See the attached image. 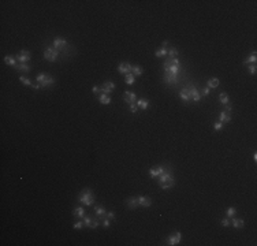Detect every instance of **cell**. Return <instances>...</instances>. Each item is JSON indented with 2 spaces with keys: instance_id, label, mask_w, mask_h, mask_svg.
Instances as JSON below:
<instances>
[{
  "instance_id": "1",
  "label": "cell",
  "mask_w": 257,
  "mask_h": 246,
  "mask_svg": "<svg viewBox=\"0 0 257 246\" xmlns=\"http://www.w3.org/2000/svg\"><path fill=\"white\" fill-rule=\"evenodd\" d=\"M164 67V78L163 82L167 85H172L178 82V77L181 73V62L178 58H167L163 64Z\"/></svg>"
},
{
  "instance_id": "2",
  "label": "cell",
  "mask_w": 257,
  "mask_h": 246,
  "mask_svg": "<svg viewBox=\"0 0 257 246\" xmlns=\"http://www.w3.org/2000/svg\"><path fill=\"white\" fill-rule=\"evenodd\" d=\"M179 97L182 99V101H185L186 104H188V102H190V101L198 102L200 99H201V95L198 93V90L196 89V86L188 85V86L183 88V89L179 92Z\"/></svg>"
},
{
  "instance_id": "3",
  "label": "cell",
  "mask_w": 257,
  "mask_h": 246,
  "mask_svg": "<svg viewBox=\"0 0 257 246\" xmlns=\"http://www.w3.org/2000/svg\"><path fill=\"white\" fill-rule=\"evenodd\" d=\"M157 179H159L160 187L164 189V190H168V189H171V187L175 186V181H174V177H172V172H171L170 168L164 170V172H163Z\"/></svg>"
},
{
  "instance_id": "4",
  "label": "cell",
  "mask_w": 257,
  "mask_h": 246,
  "mask_svg": "<svg viewBox=\"0 0 257 246\" xmlns=\"http://www.w3.org/2000/svg\"><path fill=\"white\" fill-rule=\"evenodd\" d=\"M78 201H80L81 204H85L86 207H92V205H95L96 196H95V193H93L90 189H85V190H82V192L80 193V196H78Z\"/></svg>"
},
{
  "instance_id": "5",
  "label": "cell",
  "mask_w": 257,
  "mask_h": 246,
  "mask_svg": "<svg viewBox=\"0 0 257 246\" xmlns=\"http://www.w3.org/2000/svg\"><path fill=\"white\" fill-rule=\"evenodd\" d=\"M58 56H59V51L55 48H47L44 51V58L48 62H56Z\"/></svg>"
},
{
  "instance_id": "6",
  "label": "cell",
  "mask_w": 257,
  "mask_h": 246,
  "mask_svg": "<svg viewBox=\"0 0 257 246\" xmlns=\"http://www.w3.org/2000/svg\"><path fill=\"white\" fill-rule=\"evenodd\" d=\"M84 220H85L86 227L92 228V230H95V228H97L99 226H100V220H99L97 218H92V216H85V218H84Z\"/></svg>"
},
{
  "instance_id": "7",
  "label": "cell",
  "mask_w": 257,
  "mask_h": 246,
  "mask_svg": "<svg viewBox=\"0 0 257 246\" xmlns=\"http://www.w3.org/2000/svg\"><path fill=\"white\" fill-rule=\"evenodd\" d=\"M30 56H32L30 52L26 51V49H22V51L19 52L15 58H17V60H18L19 63H28V62L30 60Z\"/></svg>"
},
{
  "instance_id": "8",
  "label": "cell",
  "mask_w": 257,
  "mask_h": 246,
  "mask_svg": "<svg viewBox=\"0 0 257 246\" xmlns=\"http://www.w3.org/2000/svg\"><path fill=\"white\" fill-rule=\"evenodd\" d=\"M95 213H96V218L99 220H103V219L107 218V209L103 207V205H96L95 207Z\"/></svg>"
},
{
  "instance_id": "9",
  "label": "cell",
  "mask_w": 257,
  "mask_h": 246,
  "mask_svg": "<svg viewBox=\"0 0 257 246\" xmlns=\"http://www.w3.org/2000/svg\"><path fill=\"white\" fill-rule=\"evenodd\" d=\"M100 90H101L103 95H110V93H112L114 90H115V84H114V82H110V81L104 82V84L101 85Z\"/></svg>"
},
{
  "instance_id": "10",
  "label": "cell",
  "mask_w": 257,
  "mask_h": 246,
  "mask_svg": "<svg viewBox=\"0 0 257 246\" xmlns=\"http://www.w3.org/2000/svg\"><path fill=\"white\" fill-rule=\"evenodd\" d=\"M181 238H182V234L179 233V231H177V233L174 234V235H170L167 239V245L170 246H174V245H178L181 242Z\"/></svg>"
},
{
  "instance_id": "11",
  "label": "cell",
  "mask_w": 257,
  "mask_h": 246,
  "mask_svg": "<svg viewBox=\"0 0 257 246\" xmlns=\"http://www.w3.org/2000/svg\"><path fill=\"white\" fill-rule=\"evenodd\" d=\"M137 200H138V204L142 208H149L152 205V198L148 197V196H140V197H137Z\"/></svg>"
},
{
  "instance_id": "12",
  "label": "cell",
  "mask_w": 257,
  "mask_h": 246,
  "mask_svg": "<svg viewBox=\"0 0 257 246\" xmlns=\"http://www.w3.org/2000/svg\"><path fill=\"white\" fill-rule=\"evenodd\" d=\"M131 69H133V66H131L130 63H127V62H123V63L119 64L118 67V71L121 73V74H128V73H131Z\"/></svg>"
},
{
  "instance_id": "13",
  "label": "cell",
  "mask_w": 257,
  "mask_h": 246,
  "mask_svg": "<svg viewBox=\"0 0 257 246\" xmlns=\"http://www.w3.org/2000/svg\"><path fill=\"white\" fill-rule=\"evenodd\" d=\"M123 100L127 102V104H134L137 102V95L133 92H125L123 93Z\"/></svg>"
},
{
  "instance_id": "14",
  "label": "cell",
  "mask_w": 257,
  "mask_h": 246,
  "mask_svg": "<svg viewBox=\"0 0 257 246\" xmlns=\"http://www.w3.org/2000/svg\"><path fill=\"white\" fill-rule=\"evenodd\" d=\"M67 45V41L64 39H60V37H56V39L54 40V47L55 49H58V51H62V49L66 48Z\"/></svg>"
},
{
  "instance_id": "15",
  "label": "cell",
  "mask_w": 257,
  "mask_h": 246,
  "mask_svg": "<svg viewBox=\"0 0 257 246\" xmlns=\"http://www.w3.org/2000/svg\"><path fill=\"white\" fill-rule=\"evenodd\" d=\"M126 207L128 208V209H137V208L140 207L137 197H130V198H127V200H126Z\"/></svg>"
},
{
  "instance_id": "16",
  "label": "cell",
  "mask_w": 257,
  "mask_h": 246,
  "mask_svg": "<svg viewBox=\"0 0 257 246\" xmlns=\"http://www.w3.org/2000/svg\"><path fill=\"white\" fill-rule=\"evenodd\" d=\"M163 172H164V167H155L149 170V175L152 178H159Z\"/></svg>"
},
{
  "instance_id": "17",
  "label": "cell",
  "mask_w": 257,
  "mask_h": 246,
  "mask_svg": "<svg viewBox=\"0 0 257 246\" xmlns=\"http://www.w3.org/2000/svg\"><path fill=\"white\" fill-rule=\"evenodd\" d=\"M73 216L74 218H78V219H84L85 218V209H84L82 207H77L74 208V211H73Z\"/></svg>"
},
{
  "instance_id": "18",
  "label": "cell",
  "mask_w": 257,
  "mask_h": 246,
  "mask_svg": "<svg viewBox=\"0 0 257 246\" xmlns=\"http://www.w3.org/2000/svg\"><path fill=\"white\" fill-rule=\"evenodd\" d=\"M15 69H17V71H19V73H30V70H32V67L29 66L28 63H18L15 66Z\"/></svg>"
},
{
  "instance_id": "19",
  "label": "cell",
  "mask_w": 257,
  "mask_h": 246,
  "mask_svg": "<svg viewBox=\"0 0 257 246\" xmlns=\"http://www.w3.org/2000/svg\"><path fill=\"white\" fill-rule=\"evenodd\" d=\"M54 82H55V78L54 77H51V75H48V77L44 80L41 84H40V86H41V89H45V88H48V86H51V85H54Z\"/></svg>"
},
{
  "instance_id": "20",
  "label": "cell",
  "mask_w": 257,
  "mask_h": 246,
  "mask_svg": "<svg viewBox=\"0 0 257 246\" xmlns=\"http://www.w3.org/2000/svg\"><path fill=\"white\" fill-rule=\"evenodd\" d=\"M231 121V116H230L229 112H224V111H222L220 114H219V122L222 123H229Z\"/></svg>"
},
{
  "instance_id": "21",
  "label": "cell",
  "mask_w": 257,
  "mask_h": 246,
  "mask_svg": "<svg viewBox=\"0 0 257 246\" xmlns=\"http://www.w3.org/2000/svg\"><path fill=\"white\" fill-rule=\"evenodd\" d=\"M4 62H6V64L13 66V67H15L17 64H18V63H17V62H18V60H17V58L13 56V55H7V56L4 58Z\"/></svg>"
},
{
  "instance_id": "22",
  "label": "cell",
  "mask_w": 257,
  "mask_h": 246,
  "mask_svg": "<svg viewBox=\"0 0 257 246\" xmlns=\"http://www.w3.org/2000/svg\"><path fill=\"white\" fill-rule=\"evenodd\" d=\"M137 105H138V108H141V110H147L148 107H149V101L147 100V99H137Z\"/></svg>"
},
{
  "instance_id": "23",
  "label": "cell",
  "mask_w": 257,
  "mask_h": 246,
  "mask_svg": "<svg viewBox=\"0 0 257 246\" xmlns=\"http://www.w3.org/2000/svg\"><path fill=\"white\" fill-rule=\"evenodd\" d=\"M256 60H257V54H256V51H253L252 55L248 56L246 59L244 60V64H245V66H248V64H250V63H256Z\"/></svg>"
},
{
  "instance_id": "24",
  "label": "cell",
  "mask_w": 257,
  "mask_h": 246,
  "mask_svg": "<svg viewBox=\"0 0 257 246\" xmlns=\"http://www.w3.org/2000/svg\"><path fill=\"white\" fill-rule=\"evenodd\" d=\"M230 223L234 226L235 228H242L245 226V223H244V220H242V219H237V218H234L233 220H230Z\"/></svg>"
},
{
  "instance_id": "25",
  "label": "cell",
  "mask_w": 257,
  "mask_h": 246,
  "mask_svg": "<svg viewBox=\"0 0 257 246\" xmlns=\"http://www.w3.org/2000/svg\"><path fill=\"white\" fill-rule=\"evenodd\" d=\"M219 84H220V82H219L218 78H209L208 80V88L209 89H216V88L219 86Z\"/></svg>"
},
{
  "instance_id": "26",
  "label": "cell",
  "mask_w": 257,
  "mask_h": 246,
  "mask_svg": "<svg viewBox=\"0 0 257 246\" xmlns=\"http://www.w3.org/2000/svg\"><path fill=\"white\" fill-rule=\"evenodd\" d=\"M142 73H144V70H142L141 66H133V69H131V74H133L134 77L142 75Z\"/></svg>"
},
{
  "instance_id": "27",
  "label": "cell",
  "mask_w": 257,
  "mask_h": 246,
  "mask_svg": "<svg viewBox=\"0 0 257 246\" xmlns=\"http://www.w3.org/2000/svg\"><path fill=\"white\" fill-rule=\"evenodd\" d=\"M99 100H100V102L103 105H108L111 102V97H110V95H101Z\"/></svg>"
},
{
  "instance_id": "28",
  "label": "cell",
  "mask_w": 257,
  "mask_h": 246,
  "mask_svg": "<svg viewBox=\"0 0 257 246\" xmlns=\"http://www.w3.org/2000/svg\"><path fill=\"white\" fill-rule=\"evenodd\" d=\"M134 81H136V77H134L131 73H128V74L125 75V82H126L127 85H133Z\"/></svg>"
},
{
  "instance_id": "29",
  "label": "cell",
  "mask_w": 257,
  "mask_h": 246,
  "mask_svg": "<svg viewBox=\"0 0 257 246\" xmlns=\"http://www.w3.org/2000/svg\"><path fill=\"white\" fill-rule=\"evenodd\" d=\"M219 100H220L222 104H229L230 102V97H229V95L227 93H220V96H219Z\"/></svg>"
},
{
  "instance_id": "30",
  "label": "cell",
  "mask_w": 257,
  "mask_h": 246,
  "mask_svg": "<svg viewBox=\"0 0 257 246\" xmlns=\"http://www.w3.org/2000/svg\"><path fill=\"white\" fill-rule=\"evenodd\" d=\"M19 81H21L23 85H26V86H32V85H33V82L29 80L28 77H23V75H19Z\"/></svg>"
},
{
  "instance_id": "31",
  "label": "cell",
  "mask_w": 257,
  "mask_h": 246,
  "mask_svg": "<svg viewBox=\"0 0 257 246\" xmlns=\"http://www.w3.org/2000/svg\"><path fill=\"white\" fill-rule=\"evenodd\" d=\"M85 220H84V219H81L80 222H77V223H74V226H73V227H74V230H81V228H84L85 227Z\"/></svg>"
},
{
  "instance_id": "32",
  "label": "cell",
  "mask_w": 257,
  "mask_h": 246,
  "mask_svg": "<svg viewBox=\"0 0 257 246\" xmlns=\"http://www.w3.org/2000/svg\"><path fill=\"white\" fill-rule=\"evenodd\" d=\"M167 54H168V51L166 48H160V49H157L155 55H156V58H162V56H166Z\"/></svg>"
},
{
  "instance_id": "33",
  "label": "cell",
  "mask_w": 257,
  "mask_h": 246,
  "mask_svg": "<svg viewBox=\"0 0 257 246\" xmlns=\"http://www.w3.org/2000/svg\"><path fill=\"white\" fill-rule=\"evenodd\" d=\"M235 213H237V209H235L234 207L227 208V211H226V216H227V218H233Z\"/></svg>"
},
{
  "instance_id": "34",
  "label": "cell",
  "mask_w": 257,
  "mask_h": 246,
  "mask_svg": "<svg viewBox=\"0 0 257 246\" xmlns=\"http://www.w3.org/2000/svg\"><path fill=\"white\" fill-rule=\"evenodd\" d=\"M168 58H177L178 56V49H175V48H171L170 51H168Z\"/></svg>"
},
{
  "instance_id": "35",
  "label": "cell",
  "mask_w": 257,
  "mask_h": 246,
  "mask_svg": "<svg viewBox=\"0 0 257 246\" xmlns=\"http://www.w3.org/2000/svg\"><path fill=\"white\" fill-rule=\"evenodd\" d=\"M256 71H257L256 64H255V63L249 64V73H250V74H252V75H255V74H256Z\"/></svg>"
},
{
  "instance_id": "36",
  "label": "cell",
  "mask_w": 257,
  "mask_h": 246,
  "mask_svg": "<svg viewBox=\"0 0 257 246\" xmlns=\"http://www.w3.org/2000/svg\"><path fill=\"white\" fill-rule=\"evenodd\" d=\"M220 224L223 226V227H229L230 226V218H224V219H222V222H220Z\"/></svg>"
},
{
  "instance_id": "37",
  "label": "cell",
  "mask_w": 257,
  "mask_h": 246,
  "mask_svg": "<svg viewBox=\"0 0 257 246\" xmlns=\"http://www.w3.org/2000/svg\"><path fill=\"white\" fill-rule=\"evenodd\" d=\"M140 108H138V105L134 102V104H130V112H133V114H136L137 111H138Z\"/></svg>"
},
{
  "instance_id": "38",
  "label": "cell",
  "mask_w": 257,
  "mask_h": 246,
  "mask_svg": "<svg viewBox=\"0 0 257 246\" xmlns=\"http://www.w3.org/2000/svg\"><path fill=\"white\" fill-rule=\"evenodd\" d=\"M101 224H103L106 228H108V227H110V224H111V220L108 218H106V219H103V220H101Z\"/></svg>"
},
{
  "instance_id": "39",
  "label": "cell",
  "mask_w": 257,
  "mask_h": 246,
  "mask_svg": "<svg viewBox=\"0 0 257 246\" xmlns=\"http://www.w3.org/2000/svg\"><path fill=\"white\" fill-rule=\"evenodd\" d=\"M222 127H223V123L222 122H216L215 125H214V129L216 131H219V130H222Z\"/></svg>"
},
{
  "instance_id": "40",
  "label": "cell",
  "mask_w": 257,
  "mask_h": 246,
  "mask_svg": "<svg viewBox=\"0 0 257 246\" xmlns=\"http://www.w3.org/2000/svg\"><path fill=\"white\" fill-rule=\"evenodd\" d=\"M231 110H233V105L230 104H224V112H231Z\"/></svg>"
},
{
  "instance_id": "41",
  "label": "cell",
  "mask_w": 257,
  "mask_h": 246,
  "mask_svg": "<svg viewBox=\"0 0 257 246\" xmlns=\"http://www.w3.org/2000/svg\"><path fill=\"white\" fill-rule=\"evenodd\" d=\"M92 92L95 93V95H99V93H100L101 90H100V88H99V86H93V88H92Z\"/></svg>"
},
{
  "instance_id": "42",
  "label": "cell",
  "mask_w": 257,
  "mask_h": 246,
  "mask_svg": "<svg viewBox=\"0 0 257 246\" xmlns=\"http://www.w3.org/2000/svg\"><path fill=\"white\" fill-rule=\"evenodd\" d=\"M201 95H203V96H208V95H209V88H208V86L204 88L203 92H201Z\"/></svg>"
},
{
  "instance_id": "43",
  "label": "cell",
  "mask_w": 257,
  "mask_h": 246,
  "mask_svg": "<svg viewBox=\"0 0 257 246\" xmlns=\"http://www.w3.org/2000/svg\"><path fill=\"white\" fill-rule=\"evenodd\" d=\"M107 218L110 219V220H114V219H115V213H114V212H107Z\"/></svg>"
},
{
  "instance_id": "44",
  "label": "cell",
  "mask_w": 257,
  "mask_h": 246,
  "mask_svg": "<svg viewBox=\"0 0 257 246\" xmlns=\"http://www.w3.org/2000/svg\"><path fill=\"white\" fill-rule=\"evenodd\" d=\"M32 86H33V89H36V90H39L40 88H41V86H40V84H39V82H34V84L32 85Z\"/></svg>"
},
{
  "instance_id": "45",
  "label": "cell",
  "mask_w": 257,
  "mask_h": 246,
  "mask_svg": "<svg viewBox=\"0 0 257 246\" xmlns=\"http://www.w3.org/2000/svg\"><path fill=\"white\" fill-rule=\"evenodd\" d=\"M253 159H255V162H257V153H256V152L253 153Z\"/></svg>"
}]
</instances>
